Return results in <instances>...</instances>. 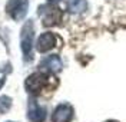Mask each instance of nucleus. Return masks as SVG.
<instances>
[{"label": "nucleus", "instance_id": "obj_3", "mask_svg": "<svg viewBox=\"0 0 126 122\" xmlns=\"http://www.w3.org/2000/svg\"><path fill=\"white\" fill-rule=\"evenodd\" d=\"M46 83H47V73L36 72V73H32L26 79L24 86H26V90L30 92V93H39L40 90L46 86Z\"/></svg>", "mask_w": 126, "mask_h": 122}, {"label": "nucleus", "instance_id": "obj_2", "mask_svg": "<svg viewBox=\"0 0 126 122\" xmlns=\"http://www.w3.org/2000/svg\"><path fill=\"white\" fill-rule=\"evenodd\" d=\"M27 9H29L27 0H9L6 4L7 15L16 22L24 19V16L27 15Z\"/></svg>", "mask_w": 126, "mask_h": 122}, {"label": "nucleus", "instance_id": "obj_6", "mask_svg": "<svg viewBox=\"0 0 126 122\" xmlns=\"http://www.w3.org/2000/svg\"><path fill=\"white\" fill-rule=\"evenodd\" d=\"M40 68L42 70L45 72H50V73H56V72H60L63 68V63L60 60V57L57 55H50V56L45 57L42 62H40Z\"/></svg>", "mask_w": 126, "mask_h": 122}, {"label": "nucleus", "instance_id": "obj_1", "mask_svg": "<svg viewBox=\"0 0 126 122\" xmlns=\"http://www.w3.org/2000/svg\"><path fill=\"white\" fill-rule=\"evenodd\" d=\"M33 37H34V27L33 22L27 20L22 27L20 33V48L23 52V57L26 62L33 59Z\"/></svg>", "mask_w": 126, "mask_h": 122}, {"label": "nucleus", "instance_id": "obj_9", "mask_svg": "<svg viewBox=\"0 0 126 122\" xmlns=\"http://www.w3.org/2000/svg\"><path fill=\"white\" fill-rule=\"evenodd\" d=\"M67 7H69V12H72V13H82L86 10L87 1L86 0H69Z\"/></svg>", "mask_w": 126, "mask_h": 122}, {"label": "nucleus", "instance_id": "obj_11", "mask_svg": "<svg viewBox=\"0 0 126 122\" xmlns=\"http://www.w3.org/2000/svg\"><path fill=\"white\" fill-rule=\"evenodd\" d=\"M4 82H6V78H1V79H0V89L3 88V85H4Z\"/></svg>", "mask_w": 126, "mask_h": 122}, {"label": "nucleus", "instance_id": "obj_8", "mask_svg": "<svg viewBox=\"0 0 126 122\" xmlns=\"http://www.w3.org/2000/svg\"><path fill=\"white\" fill-rule=\"evenodd\" d=\"M55 45H56V36L53 33L46 32V33H43V35H40V37L37 39L36 49L43 53V52H47L52 48H55Z\"/></svg>", "mask_w": 126, "mask_h": 122}, {"label": "nucleus", "instance_id": "obj_13", "mask_svg": "<svg viewBox=\"0 0 126 122\" xmlns=\"http://www.w3.org/2000/svg\"><path fill=\"white\" fill-rule=\"evenodd\" d=\"M108 122H116V121H108Z\"/></svg>", "mask_w": 126, "mask_h": 122}, {"label": "nucleus", "instance_id": "obj_4", "mask_svg": "<svg viewBox=\"0 0 126 122\" xmlns=\"http://www.w3.org/2000/svg\"><path fill=\"white\" fill-rule=\"evenodd\" d=\"M40 16H42V23L45 26H55L60 22L62 19V12L60 9L55 6H42L40 7Z\"/></svg>", "mask_w": 126, "mask_h": 122}, {"label": "nucleus", "instance_id": "obj_12", "mask_svg": "<svg viewBox=\"0 0 126 122\" xmlns=\"http://www.w3.org/2000/svg\"><path fill=\"white\" fill-rule=\"evenodd\" d=\"M47 1H49V4H55V3L60 1V0H47Z\"/></svg>", "mask_w": 126, "mask_h": 122}, {"label": "nucleus", "instance_id": "obj_10", "mask_svg": "<svg viewBox=\"0 0 126 122\" xmlns=\"http://www.w3.org/2000/svg\"><path fill=\"white\" fill-rule=\"evenodd\" d=\"M10 108H12V98L6 95L0 96V114H6Z\"/></svg>", "mask_w": 126, "mask_h": 122}, {"label": "nucleus", "instance_id": "obj_7", "mask_svg": "<svg viewBox=\"0 0 126 122\" xmlns=\"http://www.w3.org/2000/svg\"><path fill=\"white\" fill-rule=\"evenodd\" d=\"M27 118H29L30 122H45V119H46V108L40 106L36 101H30L29 111H27Z\"/></svg>", "mask_w": 126, "mask_h": 122}, {"label": "nucleus", "instance_id": "obj_5", "mask_svg": "<svg viewBox=\"0 0 126 122\" xmlns=\"http://www.w3.org/2000/svg\"><path fill=\"white\" fill-rule=\"evenodd\" d=\"M73 118V108L69 104H60L52 115V122H70Z\"/></svg>", "mask_w": 126, "mask_h": 122}]
</instances>
